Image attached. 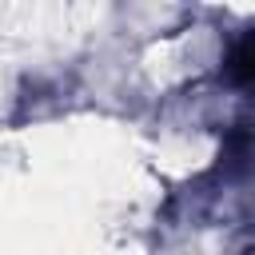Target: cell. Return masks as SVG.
Here are the masks:
<instances>
[{
	"instance_id": "6da1fadb",
	"label": "cell",
	"mask_w": 255,
	"mask_h": 255,
	"mask_svg": "<svg viewBox=\"0 0 255 255\" xmlns=\"http://www.w3.org/2000/svg\"><path fill=\"white\" fill-rule=\"evenodd\" d=\"M223 72L235 88H255V32L239 36L223 60Z\"/></svg>"
}]
</instances>
